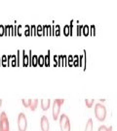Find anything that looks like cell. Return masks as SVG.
<instances>
[{"mask_svg": "<svg viewBox=\"0 0 117 131\" xmlns=\"http://www.w3.org/2000/svg\"><path fill=\"white\" fill-rule=\"evenodd\" d=\"M64 103H65V99H61V98L55 99V101H54V103H53V112H52L53 118H54L55 121H57L59 116H60L61 107Z\"/></svg>", "mask_w": 117, "mask_h": 131, "instance_id": "7a4b0ae2", "label": "cell"}, {"mask_svg": "<svg viewBox=\"0 0 117 131\" xmlns=\"http://www.w3.org/2000/svg\"><path fill=\"white\" fill-rule=\"evenodd\" d=\"M22 102H23V106H25V107H29V103H28V99H22Z\"/></svg>", "mask_w": 117, "mask_h": 131, "instance_id": "7c38bea8", "label": "cell"}, {"mask_svg": "<svg viewBox=\"0 0 117 131\" xmlns=\"http://www.w3.org/2000/svg\"><path fill=\"white\" fill-rule=\"evenodd\" d=\"M95 116L100 122H103L106 117V108L102 103H97L95 106Z\"/></svg>", "mask_w": 117, "mask_h": 131, "instance_id": "6da1fadb", "label": "cell"}, {"mask_svg": "<svg viewBox=\"0 0 117 131\" xmlns=\"http://www.w3.org/2000/svg\"><path fill=\"white\" fill-rule=\"evenodd\" d=\"M94 128V122L92 118H89L88 122L86 123V126H85V131H93Z\"/></svg>", "mask_w": 117, "mask_h": 131, "instance_id": "9c48e42d", "label": "cell"}, {"mask_svg": "<svg viewBox=\"0 0 117 131\" xmlns=\"http://www.w3.org/2000/svg\"><path fill=\"white\" fill-rule=\"evenodd\" d=\"M51 105V100L50 99H42L41 100V108L44 111H47Z\"/></svg>", "mask_w": 117, "mask_h": 131, "instance_id": "52a82bcc", "label": "cell"}, {"mask_svg": "<svg viewBox=\"0 0 117 131\" xmlns=\"http://www.w3.org/2000/svg\"><path fill=\"white\" fill-rule=\"evenodd\" d=\"M60 127L61 131H70V121L66 114H62L60 117Z\"/></svg>", "mask_w": 117, "mask_h": 131, "instance_id": "3957f363", "label": "cell"}, {"mask_svg": "<svg viewBox=\"0 0 117 131\" xmlns=\"http://www.w3.org/2000/svg\"><path fill=\"white\" fill-rule=\"evenodd\" d=\"M28 103H29V108L31 109V111H34L38 105V99H28Z\"/></svg>", "mask_w": 117, "mask_h": 131, "instance_id": "ba28073f", "label": "cell"}, {"mask_svg": "<svg viewBox=\"0 0 117 131\" xmlns=\"http://www.w3.org/2000/svg\"><path fill=\"white\" fill-rule=\"evenodd\" d=\"M28 126V121L26 117L23 113H20L19 117H18V127L20 131H25Z\"/></svg>", "mask_w": 117, "mask_h": 131, "instance_id": "5b68a950", "label": "cell"}, {"mask_svg": "<svg viewBox=\"0 0 117 131\" xmlns=\"http://www.w3.org/2000/svg\"><path fill=\"white\" fill-rule=\"evenodd\" d=\"M40 126H41V129L42 131H49V128H50V124H49V119L46 116H43L41 117V121H40Z\"/></svg>", "mask_w": 117, "mask_h": 131, "instance_id": "8992f818", "label": "cell"}, {"mask_svg": "<svg viewBox=\"0 0 117 131\" xmlns=\"http://www.w3.org/2000/svg\"><path fill=\"white\" fill-rule=\"evenodd\" d=\"M98 131H111V127L107 128L105 125H101V126L98 127Z\"/></svg>", "mask_w": 117, "mask_h": 131, "instance_id": "8fae6325", "label": "cell"}, {"mask_svg": "<svg viewBox=\"0 0 117 131\" xmlns=\"http://www.w3.org/2000/svg\"><path fill=\"white\" fill-rule=\"evenodd\" d=\"M94 102H95V99H85V104H86V107L91 108L93 106Z\"/></svg>", "mask_w": 117, "mask_h": 131, "instance_id": "30bf717a", "label": "cell"}, {"mask_svg": "<svg viewBox=\"0 0 117 131\" xmlns=\"http://www.w3.org/2000/svg\"><path fill=\"white\" fill-rule=\"evenodd\" d=\"M1 105H2V99H0V107H1Z\"/></svg>", "mask_w": 117, "mask_h": 131, "instance_id": "4fadbf2b", "label": "cell"}, {"mask_svg": "<svg viewBox=\"0 0 117 131\" xmlns=\"http://www.w3.org/2000/svg\"><path fill=\"white\" fill-rule=\"evenodd\" d=\"M0 131H10L9 119L5 112H2L0 115Z\"/></svg>", "mask_w": 117, "mask_h": 131, "instance_id": "277c9868", "label": "cell"}]
</instances>
